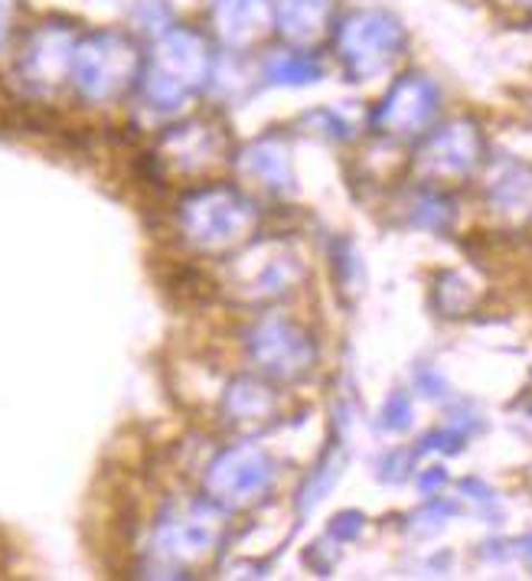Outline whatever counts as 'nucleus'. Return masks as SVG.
Instances as JSON below:
<instances>
[{"label":"nucleus","instance_id":"obj_1","mask_svg":"<svg viewBox=\"0 0 532 581\" xmlns=\"http://www.w3.org/2000/svg\"><path fill=\"white\" fill-rule=\"evenodd\" d=\"M135 66H138L135 47L121 37H96L79 49V76H82V86L92 92L118 89L125 82L118 76H131Z\"/></svg>","mask_w":532,"mask_h":581},{"label":"nucleus","instance_id":"obj_2","mask_svg":"<svg viewBox=\"0 0 532 581\" xmlns=\"http://www.w3.org/2000/svg\"><path fill=\"white\" fill-rule=\"evenodd\" d=\"M7 10H10V0H0V33H3V20H7Z\"/></svg>","mask_w":532,"mask_h":581}]
</instances>
